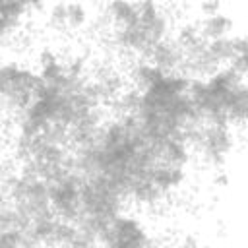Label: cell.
<instances>
[{
	"instance_id": "5",
	"label": "cell",
	"mask_w": 248,
	"mask_h": 248,
	"mask_svg": "<svg viewBox=\"0 0 248 248\" xmlns=\"http://www.w3.org/2000/svg\"><path fill=\"white\" fill-rule=\"evenodd\" d=\"M25 10V6L23 4H16V2H4L2 4V8H0V16H2V23H4V27H8L21 12Z\"/></svg>"
},
{
	"instance_id": "1",
	"label": "cell",
	"mask_w": 248,
	"mask_h": 248,
	"mask_svg": "<svg viewBox=\"0 0 248 248\" xmlns=\"http://www.w3.org/2000/svg\"><path fill=\"white\" fill-rule=\"evenodd\" d=\"M203 147L211 159H221L229 151L231 138L223 124H215L211 130H207V134L203 136Z\"/></svg>"
},
{
	"instance_id": "4",
	"label": "cell",
	"mask_w": 248,
	"mask_h": 248,
	"mask_svg": "<svg viewBox=\"0 0 248 248\" xmlns=\"http://www.w3.org/2000/svg\"><path fill=\"white\" fill-rule=\"evenodd\" d=\"M54 14L58 17H62L64 21L72 23V25H79L83 19H85V12L79 4H62V6H56Z\"/></svg>"
},
{
	"instance_id": "3",
	"label": "cell",
	"mask_w": 248,
	"mask_h": 248,
	"mask_svg": "<svg viewBox=\"0 0 248 248\" xmlns=\"http://www.w3.org/2000/svg\"><path fill=\"white\" fill-rule=\"evenodd\" d=\"M232 27V21L231 17H227L225 14H211L205 23H203V31L205 35L211 39V41H217V39H225V35L229 33V29Z\"/></svg>"
},
{
	"instance_id": "2",
	"label": "cell",
	"mask_w": 248,
	"mask_h": 248,
	"mask_svg": "<svg viewBox=\"0 0 248 248\" xmlns=\"http://www.w3.org/2000/svg\"><path fill=\"white\" fill-rule=\"evenodd\" d=\"M227 118L232 120H248V87H234L225 101Z\"/></svg>"
},
{
	"instance_id": "6",
	"label": "cell",
	"mask_w": 248,
	"mask_h": 248,
	"mask_svg": "<svg viewBox=\"0 0 248 248\" xmlns=\"http://www.w3.org/2000/svg\"><path fill=\"white\" fill-rule=\"evenodd\" d=\"M232 70H234L238 76H248V54L236 56V58L232 60Z\"/></svg>"
}]
</instances>
